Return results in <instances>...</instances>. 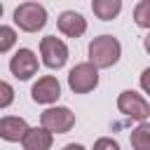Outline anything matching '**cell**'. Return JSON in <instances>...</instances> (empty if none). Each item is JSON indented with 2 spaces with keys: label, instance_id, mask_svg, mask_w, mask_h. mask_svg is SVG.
Returning a JSON list of instances; mask_svg holds the SVG:
<instances>
[{
  "label": "cell",
  "instance_id": "6da1fadb",
  "mask_svg": "<svg viewBox=\"0 0 150 150\" xmlns=\"http://www.w3.org/2000/svg\"><path fill=\"white\" fill-rule=\"evenodd\" d=\"M120 54H122V45L112 35H98L89 42V63L96 70L115 66L120 61Z\"/></svg>",
  "mask_w": 150,
  "mask_h": 150
},
{
  "label": "cell",
  "instance_id": "7a4b0ae2",
  "mask_svg": "<svg viewBox=\"0 0 150 150\" xmlns=\"http://www.w3.org/2000/svg\"><path fill=\"white\" fill-rule=\"evenodd\" d=\"M14 23L26 33H38L47 23V9L40 2H21L14 9Z\"/></svg>",
  "mask_w": 150,
  "mask_h": 150
},
{
  "label": "cell",
  "instance_id": "3957f363",
  "mask_svg": "<svg viewBox=\"0 0 150 150\" xmlns=\"http://www.w3.org/2000/svg\"><path fill=\"white\" fill-rule=\"evenodd\" d=\"M40 56H42V63L52 70H59L66 66L68 61V47L61 38L56 35H47L40 40Z\"/></svg>",
  "mask_w": 150,
  "mask_h": 150
},
{
  "label": "cell",
  "instance_id": "277c9868",
  "mask_svg": "<svg viewBox=\"0 0 150 150\" xmlns=\"http://www.w3.org/2000/svg\"><path fill=\"white\" fill-rule=\"evenodd\" d=\"M117 110H120L122 115L136 120L138 124L145 122L148 115H150V105H148V101H145L141 94H136L134 89H127V91H122V94L117 96Z\"/></svg>",
  "mask_w": 150,
  "mask_h": 150
},
{
  "label": "cell",
  "instance_id": "5b68a950",
  "mask_svg": "<svg viewBox=\"0 0 150 150\" xmlns=\"http://www.w3.org/2000/svg\"><path fill=\"white\" fill-rule=\"evenodd\" d=\"M98 84V70L87 61V63H77L70 73H68V87L75 94H89L94 91Z\"/></svg>",
  "mask_w": 150,
  "mask_h": 150
},
{
  "label": "cell",
  "instance_id": "8992f818",
  "mask_svg": "<svg viewBox=\"0 0 150 150\" xmlns=\"http://www.w3.org/2000/svg\"><path fill=\"white\" fill-rule=\"evenodd\" d=\"M40 122L47 131L52 134H66L73 129L75 124V115L70 112V108L66 105H54V108H47L42 115H40Z\"/></svg>",
  "mask_w": 150,
  "mask_h": 150
},
{
  "label": "cell",
  "instance_id": "52a82bcc",
  "mask_svg": "<svg viewBox=\"0 0 150 150\" xmlns=\"http://www.w3.org/2000/svg\"><path fill=\"white\" fill-rule=\"evenodd\" d=\"M9 70L16 80H30L38 73V56L33 54V49L21 47L12 59H9Z\"/></svg>",
  "mask_w": 150,
  "mask_h": 150
},
{
  "label": "cell",
  "instance_id": "ba28073f",
  "mask_svg": "<svg viewBox=\"0 0 150 150\" xmlns=\"http://www.w3.org/2000/svg\"><path fill=\"white\" fill-rule=\"evenodd\" d=\"M30 96L35 103H42V105H49V103H56V98L61 96V84L54 75H45L40 77L33 89H30Z\"/></svg>",
  "mask_w": 150,
  "mask_h": 150
},
{
  "label": "cell",
  "instance_id": "9c48e42d",
  "mask_svg": "<svg viewBox=\"0 0 150 150\" xmlns=\"http://www.w3.org/2000/svg\"><path fill=\"white\" fill-rule=\"evenodd\" d=\"M56 26H59V30H61L63 35H68V38H80V35H84V30H87V19H84L80 12L66 9V12L59 14Z\"/></svg>",
  "mask_w": 150,
  "mask_h": 150
},
{
  "label": "cell",
  "instance_id": "30bf717a",
  "mask_svg": "<svg viewBox=\"0 0 150 150\" xmlns=\"http://www.w3.org/2000/svg\"><path fill=\"white\" fill-rule=\"evenodd\" d=\"M28 124L23 117H16V115H7L0 120V138L7 141V143H16V141H23V136L28 134Z\"/></svg>",
  "mask_w": 150,
  "mask_h": 150
},
{
  "label": "cell",
  "instance_id": "8fae6325",
  "mask_svg": "<svg viewBox=\"0 0 150 150\" xmlns=\"http://www.w3.org/2000/svg\"><path fill=\"white\" fill-rule=\"evenodd\" d=\"M52 141H54V134L52 131H47L45 127H33L23 136L21 145H23V150H49L52 148Z\"/></svg>",
  "mask_w": 150,
  "mask_h": 150
},
{
  "label": "cell",
  "instance_id": "7c38bea8",
  "mask_svg": "<svg viewBox=\"0 0 150 150\" xmlns=\"http://www.w3.org/2000/svg\"><path fill=\"white\" fill-rule=\"evenodd\" d=\"M91 9H94V14L98 19L110 21V19H115L122 12V2L120 0H94L91 2Z\"/></svg>",
  "mask_w": 150,
  "mask_h": 150
},
{
  "label": "cell",
  "instance_id": "4fadbf2b",
  "mask_svg": "<svg viewBox=\"0 0 150 150\" xmlns=\"http://www.w3.org/2000/svg\"><path fill=\"white\" fill-rule=\"evenodd\" d=\"M129 141H131V148L134 150H150V124L148 122H141L131 131Z\"/></svg>",
  "mask_w": 150,
  "mask_h": 150
},
{
  "label": "cell",
  "instance_id": "5bb4252c",
  "mask_svg": "<svg viewBox=\"0 0 150 150\" xmlns=\"http://www.w3.org/2000/svg\"><path fill=\"white\" fill-rule=\"evenodd\" d=\"M134 21L138 28H150V0H141L134 7Z\"/></svg>",
  "mask_w": 150,
  "mask_h": 150
},
{
  "label": "cell",
  "instance_id": "9a60e30c",
  "mask_svg": "<svg viewBox=\"0 0 150 150\" xmlns=\"http://www.w3.org/2000/svg\"><path fill=\"white\" fill-rule=\"evenodd\" d=\"M16 45V30L12 26H0V54L9 52Z\"/></svg>",
  "mask_w": 150,
  "mask_h": 150
},
{
  "label": "cell",
  "instance_id": "2e32d148",
  "mask_svg": "<svg viewBox=\"0 0 150 150\" xmlns=\"http://www.w3.org/2000/svg\"><path fill=\"white\" fill-rule=\"evenodd\" d=\"M14 103V89L9 82H2L0 80V108H7Z\"/></svg>",
  "mask_w": 150,
  "mask_h": 150
},
{
  "label": "cell",
  "instance_id": "e0dca14e",
  "mask_svg": "<svg viewBox=\"0 0 150 150\" xmlns=\"http://www.w3.org/2000/svg\"><path fill=\"white\" fill-rule=\"evenodd\" d=\"M94 150H120V143L108 138V136H101L96 143H94Z\"/></svg>",
  "mask_w": 150,
  "mask_h": 150
},
{
  "label": "cell",
  "instance_id": "ac0fdd59",
  "mask_svg": "<svg viewBox=\"0 0 150 150\" xmlns=\"http://www.w3.org/2000/svg\"><path fill=\"white\" fill-rule=\"evenodd\" d=\"M141 87H143V91L150 96V68H145V70L141 73Z\"/></svg>",
  "mask_w": 150,
  "mask_h": 150
},
{
  "label": "cell",
  "instance_id": "d6986e66",
  "mask_svg": "<svg viewBox=\"0 0 150 150\" xmlns=\"http://www.w3.org/2000/svg\"><path fill=\"white\" fill-rule=\"evenodd\" d=\"M61 150H87L84 145H80V143H68V145H63Z\"/></svg>",
  "mask_w": 150,
  "mask_h": 150
},
{
  "label": "cell",
  "instance_id": "ffe728a7",
  "mask_svg": "<svg viewBox=\"0 0 150 150\" xmlns=\"http://www.w3.org/2000/svg\"><path fill=\"white\" fill-rule=\"evenodd\" d=\"M143 47H145V52L150 54V33H148V35L143 38Z\"/></svg>",
  "mask_w": 150,
  "mask_h": 150
},
{
  "label": "cell",
  "instance_id": "44dd1931",
  "mask_svg": "<svg viewBox=\"0 0 150 150\" xmlns=\"http://www.w3.org/2000/svg\"><path fill=\"white\" fill-rule=\"evenodd\" d=\"M0 16H2V5H0Z\"/></svg>",
  "mask_w": 150,
  "mask_h": 150
}]
</instances>
